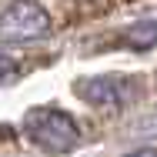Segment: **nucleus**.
<instances>
[{
	"mask_svg": "<svg viewBox=\"0 0 157 157\" xmlns=\"http://www.w3.org/2000/svg\"><path fill=\"white\" fill-rule=\"evenodd\" d=\"M24 130L37 147L50 151V154H67L77 144V124L70 114H63L57 107H37L24 117Z\"/></svg>",
	"mask_w": 157,
	"mask_h": 157,
	"instance_id": "obj_1",
	"label": "nucleus"
},
{
	"mask_svg": "<svg viewBox=\"0 0 157 157\" xmlns=\"http://www.w3.org/2000/svg\"><path fill=\"white\" fill-rule=\"evenodd\" d=\"M50 30V17L37 0H13L0 13V44H24L37 40Z\"/></svg>",
	"mask_w": 157,
	"mask_h": 157,
	"instance_id": "obj_2",
	"label": "nucleus"
},
{
	"mask_svg": "<svg viewBox=\"0 0 157 157\" xmlns=\"http://www.w3.org/2000/svg\"><path fill=\"white\" fill-rule=\"evenodd\" d=\"M77 94L94 107H121L134 94V87L121 77H87L77 84Z\"/></svg>",
	"mask_w": 157,
	"mask_h": 157,
	"instance_id": "obj_3",
	"label": "nucleus"
},
{
	"mask_svg": "<svg viewBox=\"0 0 157 157\" xmlns=\"http://www.w3.org/2000/svg\"><path fill=\"white\" fill-rule=\"evenodd\" d=\"M124 44L130 50H151L157 44V20H140L124 30Z\"/></svg>",
	"mask_w": 157,
	"mask_h": 157,
	"instance_id": "obj_4",
	"label": "nucleus"
},
{
	"mask_svg": "<svg viewBox=\"0 0 157 157\" xmlns=\"http://www.w3.org/2000/svg\"><path fill=\"white\" fill-rule=\"evenodd\" d=\"M13 77H17V63L10 60V57H0V84H7Z\"/></svg>",
	"mask_w": 157,
	"mask_h": 157,
	"instance_id": "obj_5",
	"label": "nucleus"
},
{
	"mask_svg": "<svg viewBox=\"0 0 157 157\" xmlns=\"http://www.w3.org/2000/svg\"><path fill=\"white\" fill-rule=\"evenodd\" d=\"M130 157H157L154 147H144V151H137V154H130Z\"/></svg>",
	"mask_w": 157,
	"mask_h": 157,
	"instance_id": "obj_6",
	"label": "nucleus"
}]
</instances>
